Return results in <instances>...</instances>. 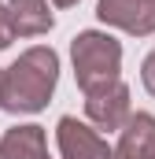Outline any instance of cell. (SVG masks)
<instances>
[{"mask_svg": "<svg viewBox=\"0 0 155 159\" xmlns=\"http://www.w3.org/2000/svg\"><path fill=\"white\" fill-rule=\"evenodd\" d=\"M96 15H100V22L137 34V37L155 34V0H100Z\"/></svg>", "mask_w": 155, "mask_h": 159, "instance_id": "cell-4", "label": "cell"}, {"mask_svg": "<svg viewBox=\"0 0 155 159\" xmlns=\"http://www.w3.org/2000/svg\"><path fill=\"white\" fill-rule=\"evenodd\" d=\"M140 78H144V89L155 96V52L144 59V67H140Z\"/></svg>", "mask_w": 155, "mask_h": 159, "instance_id": "cell-9", "label": "cell"}, {"mask_svg": "<svg viewBox=\"0 0 155 159\" xmlns=\"http://www.w3.org/2000/svg\"><path fill=\"white\" fill-rule=\"evenodd\" d=\"M7 22H11V34L15 37H37L52 30V11H48V0H7Z\"/></svg>", "mask_w": 155, "mask_h": 159, "instance_id": "cell-7", "label": "cell"}, {"mask_svg": "<svg viewBox=\"0 0 155 159\" xmlns=\"http://www.w3.org/2000/svg\"><path fill=\"white\" fill-rule=\"evenodd\" d=\"M118 148H111V159H155V119L148 111L129 115L118 129Z\"/></svg>", "mask_w": 155, "mask_h": 159, "instance_id": "cell-6", "label": "cell"}, {"mask_svg": "<svg viewBox=\"0 0 155 159\" xmlns=\"http://www.w3.org/2000/svg\"><path fill=\"white\" fill-rule=\"evenodd\" d=\"M15 41V34H11V22H7V7L0 4V48H7Z\"/></svg>", "mask_w": 155, "mask_h": 159, "instance_id": "cell-10", "label": "cell"}, {"mask_svg": "<svg viewBox=\"0 0 155 159\" xmlns=\"http://www.w3.org/2000/svg\"><path fill=\"white\" fill-rule=\"evenodd\" d=\"M55 141L63 159H111V144L85 122H78L74 115H63L55 126Z\"/></svg>", "mask_w": 155, "mask_h": 159, "instance_id": "cell-5", "label": "cell"}, {"mask_svg": "<svg viewBox=\"0 0 155 159\" xmlns=\"http://www.w3.org/2000/svg\"><path fill=\"white\" fill-rule=\"evenodd\" d=\"M70 56H74V74L81 93L104 85V81H115L122 70V44L111 34H100V30H85L78 34L70 44Z\"/></svg>", "mask_w": 155, "mask_h": 159, "instance_id": "cell-2", "label": "cell"}, {"mask_svg": "<svg viewBox=\"0 0 155 159\" xmlns=\"http://www.w3.org/2000/svg\"><path fill=\"white\" fill-rule=\"evenodd\" d=\"M0 159H48L44 129L41 126H15L0 141Z\"/></svg>", "mask_w": 155, "mask_h": 159, "instance_id": "cell-8", "label": "cell"}, {"mask_svg": "<svg viewBox=\"0 0 155 159\" xmlns=\"http://www.w3.org/2000/svg\"><path fill=\"white\" fill-rule=\"evenodd\" d=\"M52 4H59V7H70V4H78V0H52Z\"/></svg>", "mask_w": 155, "mask_h": 159, "instance_id": "cell-11", "label": "cell"}, {"mask_svg": "<svg viewBox=\"0 0 155 159\" xmlns=\"http://www.w3.org/2000/svg\"><path fill=\"white\" fill-rule=\"evenodd\" d=\"M85 115H89V122L96 129H107V133L122 129L126 119L133 115L129 111V89H126V81L115 78V81H104V85L89 89L85 93Z\"/></svg>", "mask_w": 155, "mask_h": 159, "instance_id": "cell-3", "label": "cell"}, {"mask_svg": "<svg viewBox=\"0 0 155 159\" xmlns=\"http://www.w3.org/2000/svg\"><path fill=\"white\" fill-rule=\"evenodd\" d=\"M55 81H59V56L48 44L26 48L7 70H0V107L11 115H33L55 93Z\"/></svg>", "mask_w": 155, "mask_h": 159, "instance_id": "cell-1", "label": "cell"}]
</instances>
